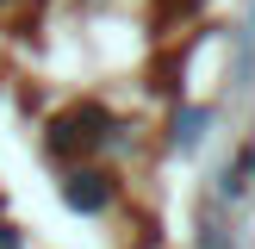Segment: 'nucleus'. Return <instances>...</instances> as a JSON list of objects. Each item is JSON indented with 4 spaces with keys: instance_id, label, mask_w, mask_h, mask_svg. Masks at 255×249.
<instances>
[{
    "instance_id": "7ed1b4c3",
    "label": "nucleus",
    "mask_w": 255,
    "mask_h": 249,
    "mask_svg": "<svg viewBox=\"0 0 255 249\" xmlns=\"http://www.w3.org/2000/svg\"><path fill=\"white\" fill-rule=\"evenodd\" d=\"M199 249H224V237H218V224H206V231H199Z\"/></svg>"
},
{
    "instance_id": "f03ea898",
    "label": "nucleus",
    "mask_w": 255,
    "mask_h": 249,
    "mask_svg": "<svg viewBox=\"0 0 255 249\" xmlns=\"http://www.w3.org/2000/svg\"><path fill=\"white\" fill-rule=\"evenodd\" d=\"M174 143H181V149H193L199 143V137H206V112H199V106H187V112H174Z\"/></svg>"
},
{
    "instance_id": "f257e3e1",
    "label": "nucleus",
    "mask_w": 255,
    "mask_h": 249,
    "mask_svg": "<svg viewBox=\"0 0 255 249\" xmlns=\"http://www.w3.org/2000/svg\"><path fill=\"white\" fill-rule=\"evenodd\" d=\"M62 199H69L75 212H106V206H112V187H106V174H100V168H69Z\"/></svg>"
}]
</instances>
